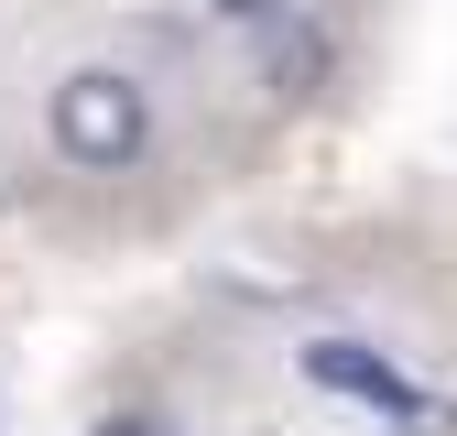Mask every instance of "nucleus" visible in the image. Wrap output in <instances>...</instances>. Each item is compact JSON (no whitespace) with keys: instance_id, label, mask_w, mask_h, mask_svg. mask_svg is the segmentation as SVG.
Returning a JSON list of instances; mask_svg holds the SVG:
<instances>
[{"instance_id":"obj_1","label":"nucleus","mask_w":457,"mask_h":436,"mask_svg":"<svg viewBox=\"0 0 457 436\" xmlns=\"http://www.w3.org/2000/svg\"><path fill=\"white\" fill-rule=\"evenodd\" d=\"M44 131L77 175H131L153 153V88L131 66H66L54 98H44Z\"/></svg>"},{"instance_id":"obj_2","label":"nucleus","mask_w":457,"mask_h":436,"mask_svg":"<svg viewBox=\"0 0 457 436\" xmlns=\"http://www.w3.org/2000/svg\"><path fill=\"white\" fill-rule=\"evenodd\" d=\"M305 382H327V393H349V404H370V415H403V404H414V382L392 371V360H370L360 339H316V349H305Z\"/></svg>"},{"instance_id":"obj_3","label":"nucleus","mask_w":457,"mask_h":436,"mask_svg":"<svg viewBox=\"0 0 457 436\" xmlns=\"http://www.w3.org/2000/svg\"><path fill=\"white\" fill-rule=\"evenodd\" d=\"M87 436H175V425H163V415H153V404H120V415H98V425H87Z\"/></svg>"},{"instance_id":"obj_4","label":"nucleus","mask_w":457,"mask_h":436,"mask_svg":"<svg viewBox=\"0 0 457 436\" xmlns=\"http://www.w3.org/2000/svg\"><path fill=\"white\" fill-rule=\"evenodd\" d=\"M207 12H218V22H295L305 0H207Z\"/></svg>"}]
</instances>
